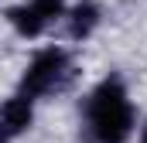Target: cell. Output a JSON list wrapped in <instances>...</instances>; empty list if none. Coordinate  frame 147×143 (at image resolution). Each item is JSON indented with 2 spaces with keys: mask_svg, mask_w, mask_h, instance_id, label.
I'll use <instances>...</instances> for the list:
<instances>
[{
  "mask_svg": "<svg viewBox=\"0 0 147 143\" xmlns=\"http://www.w3.org/2000/svg\"><path fill=\"white\" fill-rule=\"evenodd\" d=\"M89 130L96 143H127L134 133V109L120 78H103L89 96Z\"/></svg>",
  "mask_w": 147,
  "mask_h": 143,
  "instance_id": "6da1fadb",
  "label": "cell"
},
{
  "mask_svg": "<svg viewBox=\"0 0 147 143\" xmlns=\"http://www.w3.org/2000/svg\"><path fill=\"white\" fill-rule=\"evenodd\" d=\"M65 75H69V55L62 48H48V51L34 55V61L28 65L24 78H21V92H24V99L45 96V92L58 89L65 82Z\"/></svg>",
  "mask_w": 147,
  "mask_h": 143,
  "instance_id": "7a4b0ae2",
  "label": "cell"
},
{
  "mask_svg": "<svg viewBox=\"0 0 147 143\" xmlns=\"http://www.w3.org/2000/svg\"><path fill=\"white\" fill-rule=\"evenodd\" d=\"M31 119H34V112H31V99H24V96L7 99V102L0 106V136L10 140V136L24 133V130L31 126Z\"/></svg>",
  "mask_w": 147,
  "mask_h": 143,
  "instance_id": "3957f363",
  "label": "cell"
},
{
  "mask_svg": "<svg viewBox=\"0 0 147 143\" xmlns=\"http://www.w3.org/2000/svg\"><path fill=\"white\" fill-rule=\"evenodd\" d=\"M96 24H99V7L92 0H82L79 7H72V17H69V34L72 37H89Z\"/></svg>",
  "mask_w": 147,
  "mask_h": 143,
  "instance_id": "277c9868",
  "label": "cell"
},
{
  "mask_svg": "<svg viewBox=\"0 0 147 143\" xmlns=\"http://www.w3.org/2000/svg\"><path fill=\"white\" fill-rule=\"evenodd\" d=\"M28 7L34 10V14L41 17V21H45V24H48V21H55V17L65 10V0H31Z\"/></svg>",
  "mask_w": 147,
  "mask_h": 143,
  "instance_id": "5b68a950",
  "label": "cell"
},
{
  "mask_svg": "<svg viewBox=\"0 0 147 143\" xmlns=\"http://www.w3.org/2000/svg\"><path fill=\"white\" fill-rule=\"evenodd\" d=\"M140 143H147V126H144V133H140Z\"/></svg>",
  "mask_w": 147,
  "mask_h": 143,
  "instance_id": "8992f818",
  "label": "cell"
}]
</instances>
